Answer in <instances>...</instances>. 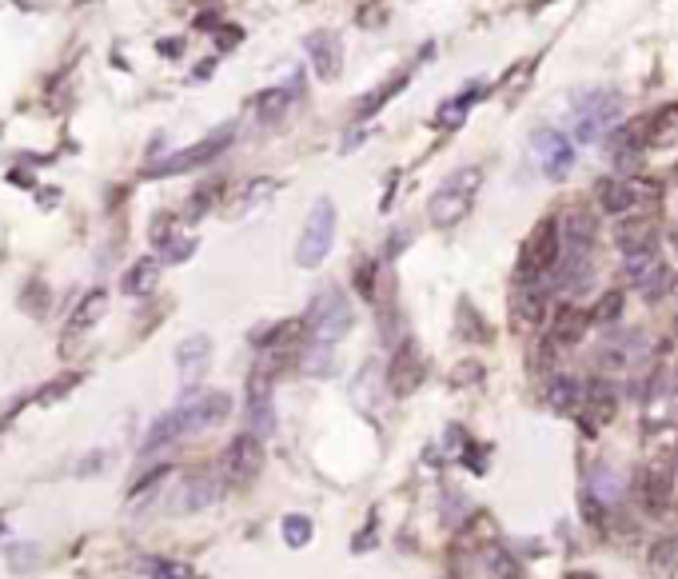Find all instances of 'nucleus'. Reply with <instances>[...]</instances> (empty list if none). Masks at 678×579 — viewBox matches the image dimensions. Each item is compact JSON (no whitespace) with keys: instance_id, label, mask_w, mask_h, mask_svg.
<instances>
[{"instance_id":"nucleus-1","label":"nucleus","mask_w":678,"mask_h":579,"mask_svg":"<svg viewBox=\"0 0 678 579\" xmlns=\"http://www.w3.org/2000/svg\"><path fill=\"white\" fill-rule=\"evenodd\" d=\"M479 184H483V168L463 164V168L451 172V176L435 188V196L427 200V220L435 228H455L471 212V204H475Z\"/></svg>"},{"instance_id":"nucleus-2","label":"nucleus","mask_w":678,"mask_h":579,"mask_svg":"<svg viewBox=\"0 0 678 579\" xmlns=\"http://www.w3.org/2000/svg\"><path fill=\"white\" fill-rule=\"evenodd\" d=\"M558 260H563V228H558L555 216H547V220L534 224V232L526 236L523 252H518V268H515L518 284L547 280V276L555 272Z\"/></svg>"},{"instance_id":"nucleus-3","label":"nucleus","mask_w":678,"mask_h":579,"mask_svg":"<svg viewBox=\"0 0 678 579\" xmlns=\"http://www.w3.org/2000/svg\"><path fill=\"white\" fill-rule=\"evenodd\" d=\"M335 244V204L327 200H316L308 212V220H303V232H300V244H295V264L300 268H316L327 260V252H331Z\"/></svg>"},{"instance_id":"nucleus-4","label":"nucleus","mask_w":678,"mask_h":579,"mask_svg":"<svg viewBox=\"0 0 678 579\" xmlns=\"http://www.w3.org/2000/svg\"><path fill=\"white\" fill-rule=\"evenodd\" d=\"M311 328V336L319 340V344H335V340L347 336L351 328V304L347 296H343L339 288H323L316 292V300H311L308 308V320H303Z\"/></svg>"},{"instance_id":"nucleus-5","label":"nucleus","mask_w":678,"mask_h":579,"mask_svg":"<svg viewBox=\"0 0 678 579\" xmlns=\"http://www.w3.org/2000/svg\"><path fill=\"white\" fill-rule=\"evenodd\" d=\"M614 116H619V97L606 89H587L574 100V137H579V145H595L611 129Z\"/></svg>"},{"instance_id":"nucleus-6","label":"nucleus","mask_w":678,"mask_h":579,"mask_svg":"<svg viewBox=\"0 0 678 579\" xmlns=\"http://www.w3.org/2000/svg\"><path fill=\"white\" fill-rule=\"evenodd\" d=\"M228 145H231V124H228V129H215L212 137H204L199 145H191V148H183V153H175V156H168V160H160L156 168H148L144 176H180V172L204 168V164H212Z\"/></svg>"},{"instance_id":"nucleus-7","label":"nucleus","mask_w":678,"mask_h":579,"mask_svg":"<svg viewBox=\"0 0 678 579\" xmlns=\"http://www.w3.org/2000/svg\"><path fill=\"white\" fill-rule=\"evenodd\" d=\"M260 467H263V443H260V435L255 432H244V435H236V440L228 443V451H223V475H228L231 483H252L255 475H260Z\"/></svg>"},{"instance_id":"nucleus-8","label":"nucleus","mask_w":678,"mask_h":579,"mask_svg":"<svg viewBox=\"0 0 678 579\" xmlns=\"http://www.w3.org/2000/svg\"><path fill=\"white\" fill-rule=\"evenodd\" d=\"M419 384H423V356L415 348V340H403L387 364V387L391 395H411Z\"/></svg>"},{"instance_id":"nucleus-9","label":"nucleus","mask_w":678,"mask_h":579,"mask_svg":"<svg viewBox=\"0 0 678 579\" xmlns=\"http://www.w3.org/2000/svg\"><path fill=\"white\" fill-rule=\"evenodd\" d=\"M534 156H539V168L547 180H563L571 172L574 160V145L563 137V132H534Z\"/></svg>"},{"instance_id":"nucleus-10","label":"nucleus","mask_w":678,"mask_h":579,"mask_svg":"<svg viewBox=\"0 0 678 579\" xmlns=\"http://www.w3.org/2000/svg\"><path fill=\"white\" fill-rule=\"evenodd\" d=\"M180 411H183V427H188V435L204 432V427H215V424L228 419L231 395L228 392H204V395H196V400L180 403Z\"/></svg>"},{"instance_id":"nucleus-11","label":"nucleus","mask_w":678,"mask_h":579,"mask_svg":"<svg viewBox=\"0 0 678 579\" xmlns=\"http://www.w3.org/2000/svg\"><path fill=\"white\" fill-rule=\"evenodd\" d=\"M611 419H614V392L603 384V379H595V384H587V392H582L579 424H582V432L595 435L598 427H606Z\"/></svg>"},{"instance_id":"nucleus-12","label":"nucleus","mask_w":678,"mask_h":579,"mask_svg":"<svg viewBox=\"0 0 678 579\" xmlns=\"http://www.w3.org/2000/svg\"><path fill=\"white\" fill-rule=\"evenodd\" d=\"M308 57L319 81H335L343 73V44L335 33H311L308 36Z\"/></svg>"},{"instance_id":"nucleus-13","label":"nucleus","mask_w":678,"mask_h":579,"mask_svg":"<svg viewBox=\"0 0 678 579\" xmlns=\"http://www.w3.org/2000/svg\"><path fill=\"white\" fill-rule=\"evenodd\" d=\"M638 499H643L646 515H662L674 504V480H670L666 467H646L643 480H638Z\"/></svg>"},{"instance_id":"nucleus-14","label":"nucleus","mask_w":678,"mask_h":579,"mask_svg":"<svg viewBox=\"0 0 678 579\" xmlns=\"http://www.w3.org/2000/svg\"><path fill=\"white\" fill-rule=\"evenodd\" d=\"M587 328H590V312H582V308H574V304H563L555 312V320H550L547 336L555 340L558 348H574L582 336H587Z\"/></svg>"},{"instance_id":"nucleus-15","label":"nucleus","mask_w":678,"mask_h":579,"mask_svg":"<svg viewBox=\"0 0 678 579\" xmlns=\"http://www.w3.org/2000/svg\"><path fill=\"white\" fill-rule=\"evenodd\" d=\"M510 312L523 328H539L542 316H547V288L539 284H518L515 288V300H510Z\"/></svg>"},{"instance_id":"nucleus-16","label":"nucleus","mask_w":678,"mask_h":579,"mask_svg":"<svg viewBox=\"0 0 678 579\" xmlns=\"http://www.w3.org/2000/svg\"><path fill=\"white\" fill-rule=\"evenodd\" d=\"M247 419L260 435H268L276 427V411H271V387H268V372H255L252 376V395H247Z\"/></svg>"},{"instance_id":"nucleus-17","label":"nucleus","mask_w":678,"mask_h":579,"mask_svg":"<svg viewBox=\"0 0 678 579\" xmlns=\"http://www.w3.org/2000/svg\"><path fill=\"white\" fill-rule=\"evenodd\" d=\"M614 244H619L622 256H630V252H651L654 244H659V232H654V220H622L619 228H614Z\"/></svg>"},{"instance_id":"nucleus-18","label":"nucleus","mask_w":678,"mask_h":579,"mask_svg":"<svg viewBox=\"0 0 678 579\" xmlns=\"http://www.w3.org/2000/svg\"><path fill=\"white\" fill-rule=\"evenodd\" d=\"M646 575L651 579H678V539L662 536L646 547Z\"/></svg>"},{"instance_id":"nucleus-19","label":"nucleus","mask_w":678,"mask_h":579,"mask_svg":"<svg viewBox=\"0 0 678 579\" xmlns=\"http://www.w3.org/2000/svg\"><path fill=\"white\" fill-rule=\"evenodd\" d=\"M215 499H220V480H215V475H196V480H188V488L175 496V507H180V512H204V507H212Z\"/></svg>"},{"instance_id":"nucleus-20","label":"nucleus","mask_w":678,"mask_h":579,"mask_svg":"<svg viewBox=\"0 0 678 579\" xmlns=\"http://www.w3.org/2000/svg\"><path fill=\"white\" fill-rule=\"evenodd\" d=\"M207 356H212V340L207 336H188L180 348H175V364H180V376L188 379V384L207 368Z\"/></svg>"},{"instance_id":"nucleus-21","label":"nucleus","mask_w":678,"mask_h":579,"mask_svg":"<svg viewBox=\"0 0 678 579\" xmlns=\"http://www.w3.org/2000/svg\"><path fill=\"white\" fill-rule=\"evenodd\" d=\"M582 392H587V387H582L574 376H550L547 379V408L563 411V416L566 411H579Z\"/></svg>"},{"instance_id":"nucleus-22","label":"nucleus","mask_w":678,"mask_h":579,"mask_svg":"<svg viewBox=\"0 0 678 579\" xmlns=\"http://www.w3.org/2000/svg\"><path fill=\"white\" fill-rule=\"evenodd\" d=\"M104 308H108V292H104V288L88 292V296L80 300V308H76V312H72V320H68V336H64V344H68V340H76L80 332H88V328H92V324L104 316Z\"/></svg>"},{"instance_id":"nucleus-23","label":"nucleus","mask_w":678,"mask_h":579,"mask_svg":"<svg viewBox=\"0 0 678 579\" xmlns=\"http://www.w3.org/2000/svg\"><path fill=\"white\" fill-rule=\"evenodd\" d=\"M563 244H571L574 256H590V248H595V220H590L587 212H574V216L566 220Z\"/></svg>"},{"instance_id":"nucleus-24","label":"nucleus","mask_w":678,"mask_h":579,"mask_svg":"<svg viewBox=\"0 0 678 579\" xmlns=\"http://www.w3.org/2000/svg\"><path fill=\"white\" fill-rule=\"evenodd\" d=\"M407 81H411V73H395L391 81H383L379 89H371L363 100H359V116H375L391 97H395V92H403V89H407Z\"/></svg>"},{"instance_id":"nucleus-25","label":"nucleus","mask_w":678,"mask_h":579,"mask_svg":"<svg viewBox=\"0 0 678 579\" xmlns=\"http://www.w3.org/2000/svg\"><path fill=\"white\" fill-rule=\"evenodd\" d=\"M156 280H160L156 260H136V264L128 268V276H124V292L128 296H148V292L156 288Z\"/></svg>"},{"instance_id":"nucleus-26","label":"nucleus","mask_w":678,"mask_h":579,"mask_svg":"<svg viewBox=\"0 0 678 579\" xmlns=\"http://www.w3.org/2000/svg\"><path fill=\"white\" fill-rule=\"evenodd\" d=\"M630 204H635V196H630L627 180H603V184H598V208H603V212L622 216Z\"/></svg>"},{"instance_id":"nucleus-27","label":"nucleus","mask_w":678,"mask_h":579,"mask_svg":"<svg viewBox=\"0 0 678 579\" xmlns=\"http://www.w3.org/2000/svg\"><path fill=\"white\" fill-rule=\"evenodd\" d=\"M630 284L638 288V296H643V300H662V292L670 288V272H666V264H662V260H654V264L646 268V272H638Z\"/></svg>"},{"instance_id":"nucleus-28","label":"nucleus","mask_w":678,"mask_h":579,"mask_svg":"<svg viewBox=\"0 0 678 579\" xmlns=\"http://www.w3.org/2000/svg\"><path fill=\"white\" fill-rule=\"evenodd\" d=\"M252 105H255V116H260V121H279V116L287 113V105H292V92L287 89H268V92H260Z\"/></svg>"},{"instance_id":"nucleus-29","label":"nucleus","mask_w":678,"mask_h":579,"mask_svg":"<svg viewBox=\"0 0 678 579\" xmlns=\"http://www.w3.org/2000/svg\"><path fill=\"white\" fill-rule=\"evenodd\" d=\"M674 132H678V105L662 108V113L654 116L651 124H646V137H651V145H666Z\"/></svg>"},{"instance_id":"nucleus-30","label":"nucleus","mask_w":678,"mask_h":579,"mask_svg":"<svg viewBox=\"0 0 678 579\" xmlns=\"http://www.w3.org/2000/svg\"><path fill=\"white\" fill-rule=\"evenodd\" d=\"M622 316V292H603L598 304L590 308V324H614Z\"/></svg>"},{"instance_id":"nucleus-31","label":"nucleus","mask_w":678,"mask_h":579,"mask_svg":"<svg viewBox=\"0 0 678 579\" xmlns=\"http://www.w3.org/2000/svg\"><path fill=\"white\" fill-rule=\"evenodd\" d=\"M627 188H630V196H635V204H654L662 196V184L654 176H627Z\"/></svg>"},{"instance_id":"nucleus-32","label":"nucleus","mask_w":678,"mask_h":579,"mask_svg":"<svg viewBox=\"0 0 678 579\" xmlns=\"http://www.w3.org/2000/svg\"><path fill=\"white\" fill-rule=\"evenodd\" d=\"M284 539L292 547L311 544V520H308V515H287V520H284Z\"/></svg>"},{"instance_id":"nucleus-33","label":"nucleus","mask_w":678,"mask_h":579,"mask_svg":"<svg viewBox=\"0 0 678 579\" xmlns=\"http://www.w3.org/2000/svg\"><path fill=\"white\" fill-rule=\"evenodd\" d=\"M303 372H311V376H331L335 372V356H331V344H319L316 352H308V360H303Z\"/></svg>"},{"instance_id":"nucleus-34","label":"nucleus","mask_w":678,"mask_h":579,"mask_svg":"<svg viewBox=\"0 0 678 579\" xmlns=\"http://www.w3.org/2000/svg\"><path fill=\"white\" fill-rule=\"evenodd\" d=\"M355 288H359V296H363V300H375V264H371V260H359Z\"/></svg>"},{"instance_id":"nucleus-35","label":"nucleus","mask_w":678,"mask_h":579,"mask_svg":"<svg viewBox=\"0 0 678 579\" xmlns=\"http://www.w3.org/2000/svg\"><path fill=\"white\" fill-rule=\"evenodd\" d=\"M355 25H359V28H379V25H387V9H383V4H359Z\"/></svg>"},{"instance_id":"nucleus-36","label":"nucleus","mask_w":678,"mask_h":579,"mask_svg":"<svg viewBox=\"0 0 678 579\" xmlns=\"http://www.w3.org/2000/svg\"><path fill=\"white\" fill-rule=\"evenodd\" d=\"M215 192H220V184H207V188H199V192L191 196V204H188V216H204V212H207V204L215 200Z\"/></svg>"},{"instance_id":"nucleus-37","label":"nucleus","mask_w":678,"mask_h":579,"mask_svg":"<svg viewBox=\"0 0 678 579\" xmlns=\"http://www.w3.org/2000/svg\"><path fill=\"white\" fill-rule=\"evenodd\" d=\"M191 252H196V240H172L164 248V260H168V264H180V260H188Z\"/></svg>"},{"instance_id":"nucleus-38","label":"nucleus","mask_w":678,"mask_h":579,"mask_svg":"<svg viewBox=\"0 0 678 579\" xmlns=\"http://www.w3.org/2000/svg\"><path fill=\"white\" fill-rule=\"evenodd\" d=\"M459 316L467 320L463 336H467V340H487V324H475V312H471V304H459Z\"/></svg>"},{"instance_id":"nucleus-39","label":"nucleus","mask_w":678,"mask_h":579,"mask_svg":"<svg viewBox=\"0 0 678 579\" xmlns=\"http://www.w3.org/2000/svg\"><path fill=\"white\" fill-rule=\"evenodd\" d=\"M168 475H172V467H156V472H148V475H144V480H140V483H136V488H132V499H140L144 491H152V488H156L160 480H168Z\"/></svg>"},{"instance_id":"nucleus-40","label":"nucleus","mask_w":678,"mask_h":579,"mask_svg":"<svg viewBox=\"0 0 678 579\" xmlns=\"http://www.w3.org/2000/svg\"><path fill=\"white\" fill-rule=\"evenodd\" d=\"M72 384H76V376H64V379H56V384H48V387H44V392H40V395H36V400H40V403H48V400H56V395H64V392H68V387H72Z\"/></svg>"},{"instance_id":"nucleus-41","label":"nucleus","mask_w":678,"mask_h":579,"mask_svg":"<svg viewBox=\"0 0 678 579\" xmlns=\"http://www.w3.org/2000/svg\"><path fill=\"white\" fill-rule=\"evenodd\" d=\"M236 41H239V28H223V33H220V44H223V49H236Z\"/></svg>"},{"instance_id":"nucleus-42","label":"nucleus","mask_w":678,"mask_h":579,"mask_svg":"<svg viewBox=\"0 0 678 579\" xmlns=\"http://www.w3.org/2000/svg\"><path fill=\"white\" fill-rule=\"evenodd\" d=\"M670 392L678 395V368H674V376H670Z\"/></svg>"},{"instance_id":"nucleus-43","label":"nucleus","mask_w":678,"mask_h":579,"mask_svg":"<svg viewBox=\"0 0 678 579\" xmlns=\"http://www.w3.org/2000/svg\"><path fill=\"white\" fill-rule=\"evenodd\" d=\"M566 579H598V575H587V571H574V575H566Z\"/></svg>"},{"instance_id":"nucleus-44","label":"nucleus","mask_w":678,"mask_h":579,"mask_svg":"<svg viewBox=\"0 0 678 579\" xmlns=\"http://www.w3.org/2000/svg\"><path fill=\"white\" fill-rule=\"evenodd\" d=\"M670 240H674V256H678V228H674V236H670Z\"/></svg>"},{"instance_id":"nucleus-45","label":"nucleus","mask_w":678,"mask_h":579,"mask_svg":"<svg viewBox=\"0 0 678 579\" xmlns=\"http://www.w3.org/2000/svg\"><path fill=\"white\" fill-rule=\"evenodd\" d=\"M674 512H678V483H674Z\"/></svg>"},{"instance_id":"nucleus-46","label":"nucleus","mask_w":678,"mask_h":579,"mask_svg":"<svg viewBox=\"0 0 678 579\" xmlns=\"http://www.w3.org/2000/svg\"><path fill=\"white\" fill-rule=\"evenodd\" d=\"M674 296H678V276H674Z\"/></svg>"}]
</instances>
